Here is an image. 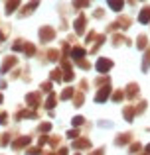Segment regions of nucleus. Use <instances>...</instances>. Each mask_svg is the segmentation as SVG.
Instances as JSON below:
<instances>
[{
  "label": "nucleus",
  "mask_w": 150,
  "mask_h": 155,
  "mask_svg": "<svg viewBox=\"0 0 150 155\" xmlns=\"http://www.w3.org/2000/svg\"><path fill=\"white\" fill-rule=\"evenodd\" d=\"M38 35H40V41L42 43H50V41L55 39V30L51 26H42L40 31H38Z\"/></svg>",
  "instance_id": "obj_1"
},
{
  "label": "nucleus",
  "mask_w": 150,
  "mask_h": 155,
  "mask_svg": "<svg viewBox=\"0 0 150 155\" xmlns=\"http://www.w3.org/2000/svg\"><path fill=\"white\" fill-rule=\"evenodd\" d=\"M113 67H115V61H111L109 57H99V59H97V63H95V69L99 73H109Z\"/></svg>",
  "instance_id": "obj_2"
},
{
  "label": "nucleus",
  "mask_w": 150,
  "mask_h": 155,
  "mask_svg": "<svg viewBox=\"0 0 150 155\" xmlns=\"http://www.w3.org/2000/svg\"><path fill=\"white\" fill-rule=\"evenodd\" d=\"M138 96H140V87H138V83H128L127 88H124V98L136 100Z\"/></svg>",
  "instance_id": "obj_3"
},
{
  "label": "nucleus",
  "mask_w": 150,
  "mask_h": 155,
  "mask_svg": "<svg viewBox=\"0 0 150 155\" xmlns=\"http://www.w3.org/2000/svg\"><path fill=\"white\" fill-rule=\"evenodd\" d=\"M131 141H134V134L132 132H123L115 137V145L117 147H123V145H128Z\"/></svg>",
  "instance_id": "obj_4"
},
{
  "label": "nucleus",
  "mask_w": 150,
  "mask_h": 155,
  "mask_svg": "<svg viewBox=\"0 0 150 155\" xmlns=\"http://www.w3.org/2000/svg\"><path fill=\"white\" fill-rule=\"evenodd\" d=\"M40 2H42V0H30V2H28L26 6H22V8H20L18 16H20V18H28V16H30L32 12H34L36 8L40 6Z\"/></svg>",
  "instance_id": "obj_5"
},
{
  "label": "nucleus",
  "mask_w": 150,
  "mask_h": 155,
  "mask_svg": "<svg viewBox=\"0 0 150 155\" xmlns=\"http://www.w3.org/2000/svg\"><path fill=\"white\" fill-rule=\"evenodd\" d=\"M109 96H111V87L105 84V87H99L95 92V102H107Z\"/></svg>",
  "instance_id": "obj_6"
},
{
  "label": "nucleus",
  "mask_w": 150,
  "mask_h": 155,
  "mask_svg": "<svg viewBox=\"0 0 150 155\" xmlns=\"http://www.w3.org/2000/svg\"><path fill=\"white\" fill-rule=\"evenodd\" d=\"M26 104L30 106V108H38V106L42 104V94H40V92H28L26 94Z\"/></svg>",
  "instance_id": "obj_7"
},
{
  "label": "nucleus",
  "mask_w": 150,
  "mask_h": 155,
  "mask_svg": "<svg viewBox=\"0 0 150 155\" xmlns=\"http://www.w3.org/2000/svg\"><path fill=\"white\" fill-rule=\"evenodd\" d=\"M85 28H87V18H85L83 14H79V16H77V20L73 22V30H75V34H77V35H83Z\"/></svg>",
  "instance_id": "obj_8"
},
{
  "label": "nucleus",
  "mask_w": 150,
  "mask_h": 155,
  "mask_svg": "<svg viewBox=\"0 0 150 155\" xmlns=\"http://www.w3.org/2000/svg\"><path fill=\"white\" fill-rule=\"evenodd\" d=\"M30 143H32L30 136H22V137H18V140H14V141H12V149H14V151H18V149L28 147Z\"/></svg>",
  "instance_id": "obj_9"
},
{
  "label": "nucleus",
  "mask_w": 150,
  "mask_h": 155,
  "mask_svg": "<svg viewBox=\"0 0 150 155\" xmlns=\"http://www.w3.org/2000/svg\"><path fill=\"white\" fill-rule=\"evenodd\" d=\"M138 22L142 24V26L150 24V6H148V4L140 8V12H138Z\"/></svg>",
  "instance_id": "obj_10"
},
{
  "label": "nucleus",
  "mask_w": 150,
  "mask_h": 155,
  "mask_svg": "<svg viewBox=\"0 0 150 155\" xmlns=\"http://www.w3.org/2000/svg\"><path fill=\"white\" fill-rule=\"evenodd\" d=\"M73 149H77V151H81V149H91V140H87V137H77L73 141Z\"/></svg>",
  "instance_id": "obj_11"
},
{
  "label": "nucleus",
  "mask_w": 150,
  "mask_h": 155,
  "mask_svg": "<svg viewBox=\"0 0 150 155\" xmlns=\"http://www.w3.org/2000/svg\"><path fill=\"white\" fill-rule=\"evenodd\" d=\"M16 63H18V61H16V57H14V55H8L6 59L2 61V67H0V73H8V71H10V69L14 67Z\"/></svg>",
  "instance_id": "obj_12"
},
{
  "label": "nucleus",
  "mask_w": 150,
  "mask_h": 155,
  "mask_svg": "<svg viewBox=\"0 0 150 155\" xmlns=\"http://www.w3.org/2000/svg\"><path fill=\"white\" fill-rule=\"evenodd\" d=\"M115 22H117V26H119V30H128V28L132 26V20L128 18V16H119Z\"/></svg>",
  "instance_id": "obj_13"
},
{
  "label": "nucleus",
  "mask_w": 150,
  "mask_h": 155,
  "mask_svg": "<svg viewBox=\"0 0 150 155\" xmlns=\"http://www.w3.org/2000/svg\"><path fill=\"white\" fill-rule=\"evenodd\" d=\"M134 116H136V110H134V106H127V108H123V118H124V122H128L131 124L132 120H134Z\"/></svg>",
  "instance_id": "obj_14"
},
{
  "label": "nucleus",
  "mask_w": 150,
  "mask_h": 155,
  "mask_svg": "<svg viewBox=\"0 0 150 155\" xmlns=\"http://www.w3.org/2000/svg\"><path fill=\"white\" fill-rule=\"evenodd\" d=\"M120 43H127V45H132V41H131V39H128V38H124L123 34H119V31H117V34L113 35V45H115V47H119Z\"/></svg>",
  "instance_id": "obj_15"
},
{
  "label": "nucleus",
  "mask_w": 150,
  "mask_h": 155,
  "mask_svg": "<svg viewBox=\"0 0 150 155\" xmlns=\"http://www.w3.org/2000/svg\"><path fill=\"white\" fill-rule=\"evenodd\" d=\"M150 69V45L144 49V57H142V65H140V71L142 73H148Z\"/></svg>",
  "instance_id": "obj_16"
},
{
  "label": "nucleus",
  "mask_w": 150,
  "mask_h": 155,
  "mask_svg": "<svg viewBox=\"0 0 150 155\" xmlns=\"http://www.w3.org/2000/svg\"><path fill=\"white\" fill-rule=\"evenodd\" d=\"M148 45H150V43H148V35H146V34H140L138 38H136V49L144 51Z\"/></svg>",
  "instance_id": "obj_17"
},
{
  "label": "nucleus",
  "mask_w": 150,
  "mask_h": 155,
  "mask_svg": "<svg viewBox=\"0 0 150 155\" xmlns=\"http://www.w3.org/2000/svg\"><path fill=\"white\" fill-rule=\"evenodd\" d=\"M142 153V143L140 141H131L128 143V155H138Z\"/></svg>",
  "instance_id": "obj_18"
},
{
  "label": "nucleus",
  "mask_w": 150,
  "mask_h": 155,
  "mask_svg": "<svg viewBox=\"0 0 150 155\" xmlns=\"http://www.w3.org/2000/svg\"><path fill=\"white\" fill-rule=\"evenodd\" d=\"M85 53H87V51H85V47L75 45L73 51H71V59H73V61H79V59H83V57H85Z\"/></svg>",
  "instance_id": "obj_19"
},
{
  "label": "nucleus",
  "mask_w": 150,
  "mask_h": 155,
  "mask_svg": "<svg viewBox=\"0 0 150 155\" xmlns=\"http://www.w3.org/2000/svg\"><path fill=\"white\" fill-rule=\"evenodd\" d=\"M85 102V92L83 91H75V94H73V106L75 108H81Z\"/></svg>",
  "instance_id": "obj_20"
},
{
  "label": "nucleus",
  "mask_w": 150,
  "mask_h": 155,
  "mask_svg": "<svg viewBox=\"0 0 150 155\" xmlns=\"http://www.w3.org/2000/svg\"><path fill=\"white\" fill-rule=\"evenodd\" d=\"M107 4H109V8H111L113 12H123V8H124L123 0H107Z\"/></svg>",
  "instance_id": "obj_21"
},
{
  "label": "nucleus",
  "mask_w": 150,
  "mask_h": 155,
  "mask_svg": "<svg viewBox=\"0 0 150 155\" xmlns=\"http://www.w3.org/2000/svg\"><path fill=\"white\" fill-rule=\"evenodd\" d=\"M73 94H75L73 88H71V87H65L61 91V94H59V100H71V98H73Z\"/></svg>",
  "instance_id": "obj_22"
},
{
  "label": "nucleus",
  "mask_w": 150,
  "mask_h": 155,
  "mask_svg": "<svg viewBox=\"0 0 150 155\" xmlns=\"http://www.w3.org/2000/svg\"><path fill=\"white\" fill-rule=\"evenodd\" d=\"M20 2L22 0H8L6 2V14H14V10L20 6Z\"/></svg>",
  "instance_id": "obj_23"
},
{
  "label": "nucleus",
  "mask_w": 150,
  "mask_h": 155,
  "mask_svg": "<svg viewBox=\"0 0 150 155\" xmlns=\"http://www.w3.org/2000/svg\"><path fill=\"white\" fill-rule=\"evenodd\" d=\"M55 104H58V96H55V92H51V94L47 96V100H46V108L51 112V108H55Z\"/></svg>",
  "instance_id": "obj_24"
},
{
  "label": "nucleus",
  "mask_w": 150,
  "mask_h": 155,
  "mask_svg": "<svg viewBox=\"0 0 150 155\" xmlns=\"http://www.w3.org/2000/svg\"><path fill=\"white\" fill-rule=\"evenodd\" d=\"M24 55H26V57H32V55H34V53H36V45H34V43H30V41H26V43H24Z\"/></svg>",
  "instance_id": "obj_25"
},
{
  "label": "nucleus",
  "mask_w": 150,
  "mask_h": 155,
  "mask_svg": "<svg viewBox=\"0 0 150 155\" xmlns=\"http://www.w3.org/2000/svg\"><path fill=\"white\" fill-rule=\"evenodd\" d=\"M89 2H91V0H73V2H71V6H73L75 10H83V8L89 6Z\"/></svg>",
  "instance_id": "obj_26"
},
{
  "label": "nucleus",
  "mask_w": 150,
  "mask_h": 155,
  "mask_svg": "<svg viewBox=\"0 0 150 155\" xmlns=\"http://www.w3.org/2000/svg\"><path fill=\"white\" fill-rule=\"evenodd\" d=\"M63 79V73H61V69H54V71L50 73V81L54 83V81H61Z\"/></svg>",
  "instance_id": "obj_27"
},
{
  "label": "nucleus",
  "mask_w": 150,
  "mask_h": 155,
  "mask_svg": "<svg viewBox=\"0 0 150 155\" xmlns=\"http://www.w3.org/2000/svg\"><path fill=\"white\" fill-rule=\"evenodd\" d=\"M40 91H44V92H54V83H51V81H46V83H42L40 84Z\"/></svg>",
  "instance_id": "obj_28"
},
{
  "label": "nucleus",
  "mask_w": 150,
  "mask_h": 155,
  "mask_svg": "<svg viewBox=\"0 0 150 155\" xmlns=\"http://www.w3.org/2000/svg\"><path fill=\"white\" fill-rule=\"evenodd\" d=\"M146 108H148V102H146V100H140L138 106H134L136 114H144V112H146Z\"/></svg>",
  "instance_id": "obj_29"
},
{
  "label": "nucleus",
  "mask_w": 150,
  "mask_h": 155,
  "mask_svg": "<svg viewBox=\"0 0 150 155\" xmlns=\"http://www.w3.org/2000/svg\"><path fill=\"white\" fill-rule=\"evenodd\" d=\"M71 124H73L75 128H81V126L85 124V118L83 116H73V118H71Z\"/></svg>",
  "instance_id": "obj_30"
},
{
  "label": "nucleus",
  "mask_w": 150,
  "mask_h": 155,
  "mask_svg": "<svg viewBox=\"0 0 150 155\" xmlns=\"http://www.w3.org/2000/svg\"><path fill=\"white\" fill-rule=\"evenodd\" d=\"M111 98L115 100V102H123V98H124V91H115V94H111Z\"/></svg>",
  "instance_id": "obj_31"
},
{
  "label": "nucleus",
  "mask_w": 150,
  "mask_h": 155,
  "mask_svg": "<svg viewBox=\"0 0 150 155\" xmlns=\"http://www.w3.org/2000/svg\"><path fill=\"white\" fill-rule=\"evenodd\" d=\"M47 59L50 61H58L59 59V51L58 49H47Z\"/></svg>",
  "instance_id": "obj_32"
},
{
  "label": "nucleus",
  "mask_w": 150,
  "mask_h": 155,
  "mask_svg": "<svg viewBox=\"0 0 150 155\" xmlns=\"http://www.w3.org/2000/svg\"><path fill=\"white\" fill-rule=\"evenodd\" d=\"M50 130H51V124H50V122H44V124L38 126V132L40 134H46V132H50Z\"/></svg>",
  "instance_id": "obj_33"
},
{
  "label": "nucleus",
  "mask_w": 150,
  "mask_h": 155,
  "mask_svg": "<svg viewBox=\"0 0 150 155\" xmlns=\"http://www.w3.org/2000/svg\"><path fill=\"white\" fill-rule=\"evenodd\" d=\"M75 63H77V67H81L83 71H89V69H91V63H87L85 59H79V61H75Z\"/></svg>",
  "instance_id": "obj_34"
},
{
  "label": "nucleus",
  "mask_w": 150,
  "mask_h": 155,
  "mask_svg": "<svg viewBox=\"0 0 150 155\" xmlns=\"http://www.w3.org/2000/svg\"><path fill=\"white\" fill-rule=\"evenodd\" d=\"M26 155H42V147H38V145H36V147H28Z\"/></svg>",
  "instance_id": "obj_35"
},
{
  "label": "nucleus",
  "mask_w": 150,
  "mask_h": 155,
  "mask_svg": "<svg viewBox=\"0 0 150 155\" xmlns=\"http://www.w3.org/2000/svg\"><path fill=\"white\" fill-rule=\"evenodd\" d=\"M95 84H97V87H105V84H109V77H97Z\"/></svg>",
  "instance_id": "obj_36"
},
{
  "label": "nucleus",
  "mask_w": 150,
  "mask_h": 155,
  "mask_svg": "<svg viewBox=\"0 0 150 155\" xmlns=\"http://www.w3.org/2000/svg\"><path fill=\"white\" fill-rule=\"evenodd\" d=\"M59 140H61L59 136H51L50 140H47V143H50V147H58V145H59Z\"/></svg>",
  "instance_id": "obj_37"
},
{
  "label": "nucleus",
  "mask_w": 150,
  "mask_h": 155,
  "mask_svg": "<svg viewBox=\"0 0 150 155\" xmlns=\"http://www.w3.org/2000/svg\"><path fill=\"white\" fill-rule=\"evenodd\" d=\"M24 43H26L24 39H16L14 45H12V49H14V51H22V49H24Z\"/></svg>",
  "instance_id": "obj_38"
},
{
  "label": "nucleus",
  "mask_w": 150,
  "mask_h": 155,
  "mask_svg": "<svg viewBox=\"0 0 150 155\" xmlns=\"http://www.w3.org/2000/svg\"><path fill=\"white\" fill-rule=\"evenodd\" d=\"M93 16H95L97 20L105 18V10H103V8H95V10H93Z\"/></svg>",
  "instance_id": "obj_39"
},
{
  "label": "nucleus",
  "mask_w": 150,
  "mask_h": 155,
  "mask_svg": "<svg viewBox=\"0 0 150 155\" xmlns=\"http://www.w3.org/2000/svg\"><path fill=\"white\" fill-rule=\"evenodd\" d=\"M8 143H10V134H4L2 140H0V145L4 147V145H8Z\"/></svg>",
  "instance_id": "obj_40"
},
{
  "label": "nucleus",
  "mask_w": 150,
  "mask_h": 155,
  "mask_svg": "<svg viewBox=\"0 0 150 155\" xmlns=\"http://www.w3.org/2000/svg\"><path fill=\"white\" fill-rule=\"evenodd\" d=\"M97 124H99L101 128H113V122H109V120H99Z\"/></svg>",
  "instance_id": "obj_41"
},
{
  "label": "nucleus",
  "mask_w": 150,
  "mask_h": 155,
  "mask_svg": "<svg viewBox=\"0 0 150 155\" xmlns=\"http://www.w3.org/2000/svg\"><path fill=\"white\" fill-rule=\"evenodd\" d=\"M67 137H69V140H75V137H79V132H77V130H69V132H67Z\"/></svg>",
  "instance_id": "obj_42"
},
{
  "label": "nucleus",
  "mask_w": 150,
  "mask_h": 155,
  "mask_svg": "<svg viewBox=\"0 0 150 155\" xmlns=\"http://www.w3.org/2000/svg\"><path fill=\"white\" fill-rule=\"evenodd\" d=\"M6 122H8V114H6V112H2V114H0V126H4Z\"/></svg>",
  "instance_id": "obj_43"
},
{
  "label": "nucleus",
  "mask_w": 150,
  "mask_h": 155,
  "mask_svg": "<svg viewBox=\"0 0 150 155\" xmlns=\"http://www.w3.org/2000/svg\"><path fill=\"white\" fill-rule=\"evenodd\" d=\"M89 155H105V147H99V149H93Z\"/></svg>",
  "instance_id": "obj_44"
},
{
  "label": "nucleus",
  "mask_w": 150,
  "mask_h": 155,
  "mask_svg": "<svg viewBox=\"0 0 150 155\" xmlns=\"http://www.w3.org/2000/svg\"><path fill=\"white\" fill-rule=\"evenodd\" d=\"M55 155H69V149H67V147H59Z\"/></svg>",
  "instance_id": "obj_45"
},
{
  "label": "nucleus",
  "mask_w": 150,
  "mask_h": 155,
  "mask_svg": "<svg viewBox=\"0 0 150 155\" xmlns=\"http://www.w3.org/2000/svg\"><path fill=\"white\" fill-rule=\"evenodd\" d=\"M95 38H97V34H95V31H89V34H87V38H85V41L89 43L91 39H95Z\"/></svg>",
  "instance_id": "obj_46"
},
{
  "label": "nucleus",
  "mask_w": 150,
  "mask_h": 155,
  "mask_svg": "<svg viewBox=\"0 0 150 155\" xmlns=\"http://www.w3.org/2000/svg\"><path fill=\"white\" fill-rule=\"evenodd\" d=\"M142 153H144V155H150V143L142 145Z\"/></svg>",
  "instance_id": "obj_47"
},
{
  "label": "nucleus",
  "mask_w": 150,
  "mask_h": 155,
  "mask_svg": "<svg viewBox=\"0 0 150 155\" xmlns=\"http://www.w3.org/2000/svg\"><path fill=\"white\" fill-rule=\"evenodd\" d=\"M46 155H55V153H46Z\"/></svg>",
  "instance_id": "obj_48"
},
{
  "label": "nucleus",
  "mask_w": 150,
  "mask_h": 155,
  "mask_svg": "<svg viewBox=\"0 0 150 155\" xmlns=\"http://www.w3.org/2000/svg\"><path fill=\"white\" fill-rule=\"evenodd\" d=\"M0 102H2V94H0Z\"/></svg>",
  "instance_id": "obj_49"
},
{
  "label": "nucleus",
  "mask_w": 150,
  "mask_h": 155,
  "mask_svg": "<svg viewBox=\"0 0 150 155\" xmlns=\"http://www.w3.org/2000/svg\"><path fill=\"white\" fill-rule=\"evenodd\" d=\"M140 2H146V0H140Z\"/></svg>",
  "instance_id": "obj_50"
},
{
  "label": "nucleus",
  "mask_w": 150,
  "mask_h": 155,
  "mask_svg": "<svg viewBox=\"0 0 150 155\" xmlns=\"http://www.w3.org/2000/svg\"><path fill=\"white\" fill-rule=\"evenodd\" d=\"M75 155H81V153H75Z\"/></svg>",
  "instance_id": "obj_51"
},
{
  "label": "nucleus",
  "mask_w": 150,
  "mask_h": 155,
  "mask_svg": "<svg viewBox=\"0 0 150 155\" xmlns=\"http://www.w3.org/2000/svg\"><path fill=\"white\" fill-rule=\"evenodd\" d=\"M138 155H144V153H138Z\"/></svg>",
  "instance_id": "obj_52"
}]
</instances>
